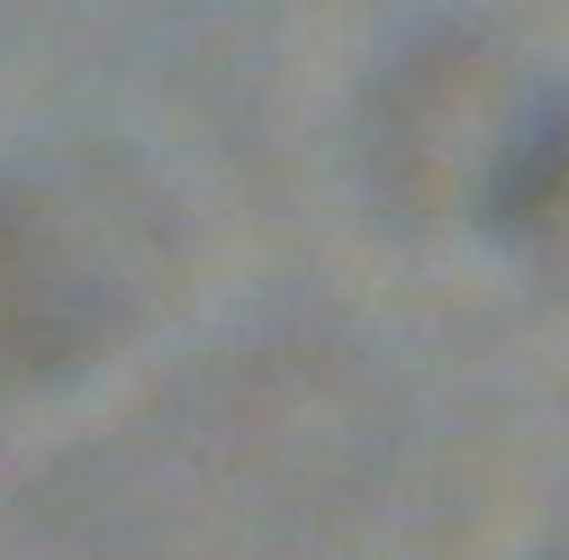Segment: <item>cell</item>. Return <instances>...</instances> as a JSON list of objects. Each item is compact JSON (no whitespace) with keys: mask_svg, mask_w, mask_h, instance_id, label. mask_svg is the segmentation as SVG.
I'll list each match as a JSON object with an SVG mask.
<instances>
[{"mask_svg":"<svg viewBox=\"0 0 569 560\" xmlns=\"http://www.w3.org/2000/svg\"><path fill=\"white\" fill-rule=\"evenodd\" d=\"M479 236H488L497 253H516L533 280L569 290V82H560L551 109L533 118V136H525V154L507 163V181H497Z\"/></svg>","mask_w":569,"mask_h":560,"instance_id":"cell-3","label":"cell"},{"mask_svg":"<svg viewBox=\"0 0 569 560\" xmlns=\"http://www.w3.org/2000/svg\"><path fill=\"white\" fill-rule=\"evenodd\" d=\"M551 91L560 82L525 73V54H507L479 28H443L407 46L352 118V154H362L371 199L398 227H488V199L525 154Z\"/></svg>","mask_w":569,"mask_h":560,"instance_id":"cell-2","label":"cell"},{"mask_svg":"<svg viewBox=\"0 0 569 560\" xmlns=\"http://www.w3.org/2000/svg\"><path fill=\"white\" fill-rule=\"evenodd\" d=\"M542 560H569V533H560V542H551V551H542Z\"/></svg>","mask_w":569,"mask_h":560,"instance_id":"cell-4","label":"cell"},{"mask_svg":"<svg viewBox=\"0 0 569 560\" xmlns=\"http://www.w3.org/2000/svg\"><path fill=\"white\" fill-rule=\"evenodd\" d=\"M172 271V218L127 154L46 146L0 163V398L82 380Z\"/></svg>","mask_w":569,"mask_h":560,"instance_id":"cell-1","label":"cell"}]
</instances>
